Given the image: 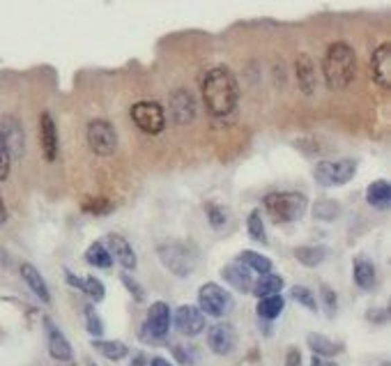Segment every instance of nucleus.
<instances>
[{"label": "nucleus", "instance_id": "obj_1", "mask_svg": "<svg viewBox=\"0 0 391 366\" xmlns=\"http://www.w3.org/2000/svg\"><path fill=\"white\" fill-rule=\"evenodd\" d=\"M202 102L209 116L214 118H228L230 113L237 109V97H240V88H237V78L228 67H212L202 78Z\"/></svg>", "mask_w": 391, "mask_h": 366}, {"label": "nucleus", "instance_id": "obj_2", "mask_svg": "<svg viewBox=\"0 0 391 366\" xmlns=\"http://www.w3.org/2000/svg\"><path fill=\"white\" fill-rule=\"evenodd\" d=\"M322 74L324 83L331 90H343L354 81V76H357V53L347 42L329 44L322 60Z\"/></svg>", "mask_w": 391, "mask_h": 366}, {"label": "nucleus", "instance_id": "obj_3", "mask_svg": "<svg viewBox=\"0 0 391 366\" xmlns=\"http://www.w3.org/2000/svg\"><path fill=\"white\" fill-rule=\"evenodd\" d=\"M265 210L277 224L299 219L306 210V196L299 191H277L265 196Z\"/></svg>", "mask_w": 391, "mask_h": 366}, {"label": "nucleus", "instance_id": "obj_4", "mask_svg": "<svg viewBox=\"0 0 391 366\" xmlns=\"http://www.w3.org/2000/svg\"><path fill=\"white\" fill-rule=\"evenodd\" d=\"M159 261L175 277H189L198 265V254L184 242H168L159 247Z\"/></svg>", "mask_w": 391, "mask_h": 366}, {"label": "nucleus", "instance_id": "obj_5", "mask_svg": "<svg viewBox=\"0 0 391 366\" xmlns=\"http://www.w3.org/2000/svg\"><path fill=\"white\" fill-rule=\"evenodd\" d=\"M357 171V162L352 159H338V162H320L313 171L315 182L320 186H341L345 182H350Z\"/></svg>", "mask_w": 391, "mask_h": 366}, {"label": "nucleus", "instance_id": "obj_6", "mask_svg": "<svg viewBox=\"0 0 391 366\" xmlns=\"http://www.w3.org/2000/svg\"><path fill=\"white\" fill-rule=\"evenodd\" d=\"M85 139H88V146L95 155L99 157H108L115 152L118 148V132L108 120L97 118L88 125V132H85Z\"/></svg>", "mask_w": 391, "mask_h": 366}, {"label": "nucleus", "instance_id": "obj_7", "mask_svg": "<svg viewBox=\"0 0 391 366\" xmlns=\"http://www.w3.org/2000/svg\"><path fill=\"white\" fill-rule=\"evenodd\" d=\"M198 304L200 311L207 315H214V318H223L233 311V297H230L228 290H223L221 286L216 284H205L198 290Z\"/></svg>", "mask_w": 391, "mask_h": 366}, {"label": "nucleus", "instance_id": "obj_8", "mask_svg": "<svg viewBox=\"0 0 391 366\" xmlns=\"http://www.w3.org/2000/svg\"><path fill=\"white\" fill-rule=\"evenodd\" d=\"M134 125L146 134H159L166 127V113L157 102H139L132 106Z\"/></svg>", "mask_w": 391, "mask_h": 366}, {"label": "nucleus", "instance_id": "obj_9", "mask_svg": "<svg viewBox=\"0 0 391 366\" xmlns=\"http://www.w3.org/2000/svg\"><path fill=\"white\" fill-rule=\"evenodd\" d=\"M171 320H173V315H171V308L166 302H155L150 306V313H148V320H146V332L150 339H155V341H162L166 339V334H168V329H171Z\"/></svg>", "mask_w": 391, "mask_h": 366}, {"label": "nucleus", "instance_id": "obj_10", "mask_svg": "<svg viewBox=\"0 0 391 366\" xmlns=\"http://www.w3.org/2000/svg\"><path fill=\"white\" fill-rule=\"evenodd\" d=\"M235 341H237V336H235V329L233 325H228V322H219V325H214V327H209V332H207V346L212 353L216 355H230L235 350Z\"/></svg>", "mask_w": 391, "mask_h": 366}, {"label": "nucleus", "instance_id": "obj_11", "mask_svg": "<svg viewBox=\"0 0 391 366\" xmlns=\"http://www.w3.org/2000/svg\"><path fill=\"white\" fill-rule=\"evenodd\" d=\"M371 74L380 88H385V90L391 88V44L389 42L375 49V53L371 58Z\"/></svg>", "mask_w": 391, "mask_h": 366}, {"label": "nucleus", "instance_id": "obj_12", "mask_svg": "<svg viewBox=\"0 0 391 366\" xmlns=\"http://www.w3.org/2000/svg\"><path fill=\"white\" fill-rule=\"evenodd\" d=\"M175 327L184 336H198L205 329V313L196 306H180L175 313Z\"/></svg>", "mask_w": 391, "mask_h": 366}, {"label": "nucleus", "instance_id": "obj_13", "mask_svg": "<svg viewBox=\"0 0 391 366\" xmlns=\"http://www.w3.org/2000/svg\"><path fill=\"white\" fill-rule=\"evenodd\" d=\"M40 143H42V152H44L46 162H55L58 157V127L55 120L49 111L42 113L40 118Z\"/></svg>", "mask_w": 391, "mask_h": 366}, {"label": "nucleus", "instance_id": "obj_14", "mask_svg": "<svg viewBox=\"0 0 391 366\" xmlns=\"http://www.w3.org/2000/svg\"><path fill=\"white\" fill-rule=\"evenodd\" d=\"M171 116L177 125H186L196 118V102L189 90H177L171 97Z\"/></svg>", "mask_w": 391, "mask_h": 366}, {"label": "nucleus", "instance_id": "obj_15", "mask_svg": "<svg viewBox=\"0 0 391 366\" xmlns=\"http://www.w3.org/2000/svg\"><path fill=\"white\" fill-rule=\"evenodd\" d=\"M295 74H297V85L304 95H313L318 88V78H315V64L309 58L306 53L297 55L295 60Z\"/></svg>", "mask_w": 391, "mask_h": 366}, {"label": "nucleus", "instance_id": "obj_16", "mask_svg": "<svg viewBox=\"0 0 391 366\" xmlns=\"http://www.w3.org/2000/svg\"><path fill=\"white\" fill-rule=\"evenodd\" d=\"M0 129H3L5 139H7V146H10L12 159H14V157L24 155V150H26V136H24V127H21V122L17 118L7 116L3 122H0Z\"/></svg>", "mask_w": 391, "mask_h": 366}, {"label": "nucleus", "instance_id": "obj_17", "mask_svg": "<svg viewBox=\"0 0 391 366\" xmlns=\"http://www.w3.org/2000/svg\"><path fill=\"white\" fill-rule=\"evenodd\" d=\"M106 244H108V254H111L113 261H118L122 268H127V270L136 268V254H134L132 244L122 238V235H108Z\"/></svg>", "mask_w": 391, "mask_h": 366}, {"label": "nucleus", "instance_id": "obj_18", "mask_svg": "<svg viewBox=\"0 0 391 366\" xmlns=\"http://www.w3.org/2000/svg\"><path fill=\"white\" fill-rule=\"evenodd\" d=\"M44 327H46V336H49V353H51V357L58 360V362H69L71 360V346H69V341L64 339V334L51 320L44 322Z\"/></svg>", "mask_w": 391, "mask_h": 366}, {"label": "nucleus", "instance_id": "obj_19", "mask_svg": "<svg viewBox=\"0 0 391 366\" xmlns=\"http://www.w3.org/2000/svg\"><path fill=\"white\" fill-rule=\"evenodd\" d=\"M221 277L226 279V281L233 286V288L242 290V293H249V290L253 288L251 270L244 268L242 263H233V265H228V268H223Z\"/></svg>", "mask_w": 391, "mask_h": 366}, {"label": "nucleus", "instance_id": "obj_20", "mask_svg": "<svg viewBox=\"0 0 391 366\" xmlns=\"http://www.w3.org/2000/svg\"><path fill=\"white\" fill-rule=\"evenodd\" d=\"M21 279H24L28 288H31L35 295L42 299V302H46V304L51 302V293H49V288H46V281L42 279V274L33 268L31 263H24V265H21Z\"/></svg>", "mask_w": 391, "mask_h": 366}, {"label": "nucleus", "instance_id": "obj_21", "mask_svg": "<svg viewBox=\"0 0 391 366\" xmlns=\"http://www.w3.org/2000/svg\"><path fill=\"white\" fill-rule=\"evenodd\" d=\"M366 200L371 203L373 207H380V210H387L389 203H391V186L385 180H378L368 186L366 191Z\"/></svg>", "mask_w": 391, "mask_h": 366}, {"label": "nucleus", "instance_id": "obj_22", "mask_svg": "<svg viewBox=\"0 0 391 366\" xmlns=\"http://www.w3.org/2000/svg\"><path fill=\"white\" fill-rule=\"evenodd\" d=\"M354 281H357L359 288H373L375 284V265L371 261H366V258H357L354 261Z\"/></svg>", "mask_w": 391, "mask_h": 366}, {"label": "nucleus", "instance_id": "obj_23", "mask_svg": "<svg viewBox=\"0 0 391 366\" xmlns=\"http://www.w3.org/2000/svg\"><path fill=\"white\" fill-rule=\"evenodd\" d=\"M281 288H284V279L279 274H260V279L253 284V293L258 297H267V295H279Z\"/></svg>", "mask_w": 391, "mask_h": 366}, {"label": "nucleus", "instance_id": "obj_24", "mask_svg": "<svg viewBox=\"0 0 391 366\" xmlns=\"http://www.w3.org/2000/svg\"><path fill=\"white\" fill-rule=\"evenodd\" d=\"M237 263H242L244 268H249L258 274H270L272 270V261L267 256H260L256 251H244V254L237 256Z\"/></svg>", "mask_w": 391, "mask_h": 366}, {"label": "nucleus", "instance_id": "obj_25", "mask_svg": "<svg viewBox=\"0 0 391 366\" xmlns=\"http://www.w3.org/2000/svg\"><path fill=\"white\" fill-rule=\"evenodd\" d=\"M306 341H309V348L313 350V355H318V357H334L338 350H341L338 343H334L322 334H309Z\"/></svg>", "mask_w": 391, "mask_h": 366}, {"label": "nucleus", "instance_id": "obj_26", "mask_svg": "<svg viewBox=\"0 0 391 366\" xmlns=\"http://www.w3.org/2000/svg\"><path fill=\"white\" fill-rule=\"evenodd\" d=\"M284 297L281 295H267L263 297L258 302V315L260 318H265V320H274V318H279L281 311H284Z\"/></svg>", "mask_w": 391, "mask_h": 366}, {"label": "nucleus", "instance_id": "obj_27", "mask_svg": "<svg viewBox=\"0 0 391 366\" xmlns=\"http://www.w3.org/2000/svg\"><path fill=\"white\" fill-rule=\"evenodd\" d=\"M92 346H95V350H99L106 360H113V362L122 360V357H127L129 353V348L122 341H92Z\"/></svg>", "mask_w": 391, "mask_h": 366}, {"label": "nucleus", "instance_id": "obj_28", "mask_svg": "<svg viewBox=\"0 0 391 366\" xmlns=\"http://www.w3.org/2000/svg\"><path fill=\"white\" fill-rule=\"evenodd\" d=\"M85 261H88L90 265H95V268H101V270H106L113 265L111 254H108V249L101 242H95L88 251H85Z\"/></svg>", "mask_w": 391, "mask_h": 366}, {"label": "nucleus", "instance_id": "obj_29", "mask_svg": "<svg viewBox=\"0 0 391 366\" xmlns=\"http://www.w3.org/2000/svg\"><path fill=\"white\" fill-rule=\"evenodd\" d=\"M295 256L297 261H299L302 265H306V268H315V265H320L324 261V249L322 247H299L295 249Z\"/></svg>", "mask_w": 391, "mask_h": 366}, {"label": "nucleus", "instance_id": "obj_30", "mask_svg": "<svg viewBox=\"0 0 391 366\" xmlns=\"http://www.w3.org/2000/svg\"><path fill=\"white\" fill-rule=\"evenodd\" d=\"M338 212H341V207L334 200H318L313 205V214L322 221H334L338 217Z\"/></svg>", "mask_w": 391, "mask_h": 366}, {"label": "nucleus", "instance_id": "obj_31", "mask_svg": "<svg viewBox=\"0 0 391 366\" xmlns=\"http://www.w3.org/2000/svg\"><path fill=\"white\" fill-rule=\"evenodd\" d=\"M10 166H12V152H10V146H7L3 129H0V182L7 180V175H10Z\"/></svg>", "mask_w": 391, "mask_h": 366}, {"label": "nucleus", "instance_id": "obj_32", "mask_svg": "<svg viewBox=\"0 0 391 366\" xmlns=\"http://www.w3.org/2000/svg\"><path fill=\"white\" fill-rule=\"evenodd\" d=\"M246 228H249L251 240H256V242H260V244H265V242H267V233H265L263 219H260V212H251V214H249V221H246Z\"/></svg>", "mask_w": 391, "mask_h": 366}, {"label": "nucleus", "instance_id": "obj_33", "mask_svg": "<svg viewBox=\"0 0 391 366\" xmlns=\"http://www.w3.org/2000/svg\"><path fill=\"white\" fill-rule=\"evenodd\" d=\"M81 290L85 293V295H90L95 302H101V299H104V284H101L99 279H95V277H85Z\"/></svg>", "mask_w": 391, "mask_h": 366}, {"label": "nucleus", "instance_id": "obj_34", "mask_svg": "<svg viewBox=\"0 0 391 366\" xmlns=\"http://www.w3.org/2000/svg\"><path fill=\"white\" fill-rule=\"evenodd\" d=\"M290 295H293V297L297 299V302L302 304V306H306L309 311H315V308H318L315 295H313V293H311L309 288H304V286H295Z\"/></svg>", "mask_w": 391, "mask_h": 366}, {"label": "nucleus", "instance_id": "obj_35", "mask_svg": "<svg viewBox=\"0 0 391 366\" xmlns=\"http://www.w3.org/2000/svg\"><path fill=\"white\" fill-rule=\"evenodd\" d=\"M85 325H88V332L92 336H101V334H104V325H101L99 315L95 313V308H92V306H85Z\"/></svg>", "mask_w": 391, "mask_h": 366}, {"label": "nucleus", "instance_id": "obj_36", "mask_svg": "<svg viewBox=\"0 0 391 366\" xmlns=\"http://www.w3.org/2000/svg\"><path fill=\"white\" fill-rule=\"evenodd\" d=\"M322 297H324V306H327V313L331 315L336 311V293L329 286H322Z\"/></svg>", "mask_w": 391, "mask_h": 366}, {"label": "nucleus", "instance_id": "obj_37", "mask_svg": "<svg viewBox=\"0 0 391 366\" xmlns=\"http://www.w3.org/2000/svg\"><path fill=\"white\" fill-rule=\"evenodd\" d=\"M207 217L209 221H212V226L214 228H219L223 221H226V217H223V212L219 210V207H214V205H207Z\"/></svg>", "mask_w": 391, "mask_h": 366}, {"label": "nucleus", "instance_id": "obj_38", "mask_svg": "<svg viewBox=\"0 0 391 366\" xmlns=\"http://www.w3.org/2000/svg\"><path fill=\"white\" fill-rule=\"evenodd\" d=\"M122 281H125V286H127V288L132 290V293H134V297H136V299H139V302H141V299H143V290L139 288V284H136L134 279H129V274H122Z\"/></svg>", "mask_w": 391, "mask_h": 366}, {"label": "nucleus", "instance_id": "obj_39", "mask_svg": "<svg viewBox=\"0 0 391 366\" xmlns=\"http://www.w3.org/2000/svg\"><path fill=\"white\" fill-rule=\"evenodd\" d=\"M286 366H302V353H299L297 348H288Z\"/></svg>", "mask_w": 391, "mask_h": 366}, {"label": "nucleus", "instance_id": "obj_40", "mask_svg": "<svg viewBox=\"0 0 391 366\" xmlns=\"http://www.w3.org/2000/svg\"><path fill=\"white\" fill-rule=\"evenodd\" d=\"M90 214H106L108 210H111V205L108 203H101V200H97V203H92V207H85Z\"/></svg>", "mask_w": 391, "mask_h": 366}, {"label": "nucleus", "instance_id": "obj_41", "mask_svg": "<svg viewBox=\"0 0 391 366\" xmlns=\"http://www.w3.org/2000/svg\"><path fill=\"white\" fill-rule=\"evenodd\" d=\"M175 357L182 364H193V355L191 350H184V348H175Z\"/></svg>", "mask_w": 391, "mask_h": 366}, {"label": "nucleus", "instance_id": "obj_42", "mask_svg": "<svg viewBox=\"0 0 391 366\" xmlns=\"http://www.w3.org/2000/svg\"><path fill=\"white\" fill-rule=\"evenodd\" d=\"M311 366H336V364H334V362H327L324 357L313 355V360H311Z\"/></svg>", "mask_w": 391, "mask_h": 366}, {"label": "nucleus", "instance_id": "obj_43", "mask_svg": "<svg viewBox=\"0 0 391 366\" xmlns=\"http://www.w3.org/2000/svg\"><path fill=\"white\" fill-rule=\"evenodd\" d=\"M7 221V210H5V203H3V196H0V226H3Z\"/></svg>", "mask_w": 391, "mask_h": 366}, {"label": "nucleus", "instance_id": "obj_44", "mask_svg": "<svg viewBox=\"0 0 391 366\" xmlns=\"http://www.w3.org/2000/svg\"><path fill=\"white\" fill-rule=\"evenodd\" d=\"M152 366H173V364L166 362L164 357H155V360H152Z\"/></svg>", "mask_w": 391, "mask_h": 366}, {"label": "nucleus", "instance_id": "obj_45", "mask_svg": "<svg viewBox=\"0 0 391 366\" xmlns=\"http://www.w3.org/2000/svg\"><path fill=\"white\" fill-rule=\"evenodd\" d=\"M88 366H97V364L95 362H88Z\"/></svg>", "mask_w": 391, "mask_h": 366}, {"label": "nucleus", "instance_id": "obj_46", "mask_svg": "<svg viewBox=\"0 0 391 366\" xmlns=\"http://www.w3.org/2000/svg\"><path fill=\"white\" fill-rule=\"evenodd\" d=\"M385 366H389V364H385Z\"/></svg>", "mask_w": 391, "mask_h": 366}]
</instances>
